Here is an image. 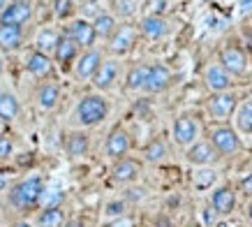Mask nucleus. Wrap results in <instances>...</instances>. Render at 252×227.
<instances>
[{
	"label": "nucleus",
	"instance_id": "f257e3e1",
	"mask_svg": "<svg viewBox=\"0 0 252 227\" xmlns=\"http://www.w3.org/2000/svg\"><path fill=\"white\" fill-rule=\"evenodd\" d=\"M44 179L42 176H26L21 181H16L9 186L7 190V204L9 209H14L16 213H31L35 211L42 202L44 195Z\"/></svg>",
	"mask_w": 252,
	"mask_h": 227
},
{
	"label": "nucleus",
	"instance_id": "f03ea898",
	"mask_svg": "<svg viewBox=\"0 0 252 227\" xmlns=\"http://www.w3.org/2000/svg\"><path fill=\"white\" fill-rule=\"evenodd\" d=\"M206 139H208V144L218 151V155L222 160L234 158V155H238V153L243 151V139H241V135L229 123H213L206 132Z\"/></svg>",
	"mask_w": 252,
	"mask_h": 227
},
{
	"label": "nucleus",
	"instance_id": "7ed1b4c3",
	"mask_svg": "<svg viewBox=\"0 0 252 227\" xmlns=\"http://www.w3.org/2000/svg\"><path fill=\"white\" fill-rule=\"evenodd\" d=\"M109 116V102L99 93H88L74 107V121L81 128H95Z\"/></svg>",
	"mask_w": 252,
	"mask_h": 227
},
{
	"label": "nucleus",
	"instance_id": "20e7f679",
	"mask_svg": "<svg viewBox=\"0 0 252 227\" xmlns=\"http://www.w3.org/2000/svg\"><path fill=\"white\" fill-rule=\"evenodd\" d=\"M238 100H241V95L234 88L222 93H211L206 98V114L215 123H227L236 112Z\"/></svg>",
	"mask_w": 252,
	"mask_h": 227
},
{
	"label": "nucleus",
	"instance_id": "39448f33",
	"mask_svg": "<svg viewBox=\"0 0 252 227\" xmlns=\"http://www.w3.org/2000/svg\"><path fill=\"white\" fill-rule=\"evenodd\" d=\"M218 65L227 70L234 79H236V76H245L248 75V68H250L248 53H245V49L241 44H236V42H224V44L220 46V51H218Z\"/></svg>",
	"mask_w": 252,
	"mask_h": 227
},
{
	"label": "nucleus",
	"instance_id": "423d86ee",
	"mask_svg": "<svg viewBox=\"0 0 252 227\" xmlns=\"http://www.w3.org/2000/svg\"><path fill=\"white\" fill-rule=\"evenodd\" d=\"M208 206L213 209V213L218 218H229L234 216L238 206V192L231 183H218L215 188H211L208 195Z\"/></svg>",
	"mask_w": 252,
	"mask_h": 227
},
{
	"label": "nucleus",
	"instance_id": "0eeeda50",
	"mask_svg": "<svg viewBox=\"0 0 252 227\" xmlns=\"http://www.w3.org/2000/svg\"><path fill=\"white\" fill-rule=\"evenodd\" d=\"M171 137H174V142L178 146L188 149L197 139H201V125H199V121L192 114H181L171 123Z\"/></svg>",
	"mask_w": 252,
	"mask_h": 227
},
{
	"label": "nucleus",
	"instance_id": "6e6552de",
	"mask_svg": "<svg viewBox=\"0 0 252 227\" xmlns=\"http://www.w3.org/2000/svg\"><path fill=\"white\" fill-rule=\"evenodd\" d=\"M174 83V72L169 65L164 63H151L148 65V75H146L144 81V93H151V95H158V93H164Z\"/></svg>",
	"mask_w": 252,
	"mask_h": 227
},
{
	"label": "nucleus",
	"instance_id": "1a4fd4ad",
	"mask_svg": "<svg viewBox=\"0 0 252 227\" xmlns=\"http://www.w3.org/2000/svg\"><path fill=\"white\" fill-rule=\"evenodd\" d=\"M137 39H139L137 26H134V23H121L114 31V35L107 39L109 51L114 53V56H125V53H130L132 49H134Z\"/></svg>",
	"mask_w": 252,
	"mask_h": 227
},
{
	"label": "nucleus",
	"instance_id": "9d476101",
	"mask_svg": "<svg viewBox=\"0 0 252 227\" xmlns=\"http://www.w3.org/2000/svg\"><path fill=\"white\" fill-rule=\"evenodd\" d=\"M185 160L192 167H215L220 162V155L213 146L208 144V139H197L194 144H190L185 149Z\"/></svg>",
	"mask_w": 252,
	"mask_h": 227
},
{
	"label": "nucleus",
	"instance_id": "9b49d317",
	"mask_svg": "<svg viewBox=\"0 0 252 227\" xmlns=\"http://www.w3.org/2000/svg\"><path fill=\"white\" fill-rule=\"evenodd\" d=\"M132 149V139H130V132L121 125H116L111 132L107 135V142H104V155L109 160H123L127 158V153Z\"/></svg>",
	"mask_w": 252,
	"mask_h": 227
},
{
	"label": "nucleus",
	"instance_id": "f8f14e48",
	"mask_svg": "<svg viewBox=\"0 0 252 227\" xmlns=\"http://www.w3.org/2000/svg\"><path fill=\"white\" fill-rule=\"evenodd\" d=\"M31 19H32L31 0H9L7 7L0 12V23H5V26H19V28H23Z\"/></svg>",
	"mask_w": 252,
	"mask_h": 227
},
{
	"label": "nucleus",
	"instance_id": "ddd939ff",
	"mask_svg": "<svg viewBox=\"0 0 252 227\" xmlns=\"http://www.w3.org/2000/svg\"><path fill=\"white\" fill-rule=\"evenodd\" d=\"M63 35H67L69 39H74L77 46L84 51V49H91L95 46V31H93V23L88 19H72V21L65 26Z\"/></svg>",
	"mask_w": 252,
	"mask_h": 227
},
{
	"label": "nucleus",
	"instance_id": "4468645a",
	"mask_svg": "<svg viewBox=\"0 0 252 227\" xmlns=\"http://www.w3.org/2000/svg\"><path fill=\"white\" fill-rule=\"evenodd\" d=\"M104 61V56L99 51L97 46H91V49H84L79 53V58L74 61V76L81 79V81H88L93 79V75L97 72L99 63Z\"/></svg>",
	"mask_w": 252,
	"mask_h": 227
},
{
	"label": "nucleus",
	"instance_id": "2eb2a0df",
	"mask_svg": "<svg viewBox=\"0 0 252 227\" xmlns=\"http://www.w3.org/2000/svg\"><path fill=\"white\" fill-rule=\"evenodd\" d=\"M118 76H121V63H118V58H104V61L99 63L97 72L93 75L91 81L97 91H109V88H114Z\"/></svg>",
	"mask_w": 252,
	"mask_h": 227
},
{
	"label": "nucleus",
	"instance_id": "dca6fc26",
	"mask_svg": "<svg viewBox=\"0 0 252 227\" xmlns=\"http://www.w3.org/2000/svg\"><path fill=\"white\" fill-rule=\"evenodd\" d=\"M137 31L141 38L151 39V42H158V39L167 38L169 31H171V26H169L167 16H153V14H144L141 16V21H139Z\"/></svg>",
	"mask_w": 252,
	"mask_h": 227
},
{
	"label": "nucleus",
	"instance_id": "f3484780",
	"mask_svg": "<svg viewBox=\"0 0 252 227\" xmlns=\"http://www.w3.org/2000/svg\"><path fill=\"white\" fill-rule=\"evenodd\" d=\"M204 86L208 88V93L231 91L234 76H231L224 68H220L218 63H211V65H206V70H204Z\"/></svg>",
	"mask_w": 252,
	"mask_h": 227
},
{
	"label": "nucleus",
	"instance_id": "a211bd4d",
	"mask_svg": "<svg viewBox=\"0 0 252 227\" xmlns=\"http://www.w3.org/2000/svg\"><path fill=\"white\" fill-rule=\"evenodd\" d=\"M79 53H81V49L77 46V42L61 33V39H58V44H56L51 58H54V63H58L63 70H67L74 65V61L79 58Z\"/></svg>",
	"mask_w": 252,
	"mask_h": 227
},
{
	"label": "nucleus",
	"instance_id": "6ab92c4d",
	"mask_svg": "<svg viewBox=\"0 0 252 227\" xmlns=\"http://www.w3.org/2000/svg\"><path fill=\"white\" fill-rule=\"evenodd\" d=\"M141 174V165L132 158H123L116 160V165L111 167V181L121 183V186H127V183H134Z\"/></svg>",
	"mask_w": 252,
	"mask_h": 227
},
{
	"label": "nucleus",
	"instance_id": "aec40b11",
	"mask_svg": "<svg viewBox=\"0 0 252 227\" xmlns=\"http://www.w3.org/2000/svg\"><path fill=\"white\" fill-rule=\"evenodd\" d=\"M26 70H28L35 79H49V76L54 75V58L32 49V51L26 56Z\"/></svg>",
	"mask_w": 252,
	"mask_h": 227
},
{
	"label": "nucleus",
	"instance_id": "412c9836",
	"mask_svg": "<svg viewBox=\"0 0 252 227\" xmlns=\"http://www.w3.org/2000/svg\"><path fill=\"white\" fill-rule=\"evenodd\" d=\"M231 118H234V130L238 135H245V137L252 135V93L238 100V107Z\"/></svg>",
	"mask_w": 252,
	"mask_h": 227
},
{
	"label": "nucleus",
	"instance_id": "4be33fe9",
	"mask_svg": "<svg viewBox=\"0 0 252 227\" xmlns=\"http://www.w3.org/2000/svg\"><path fill=\"white\" fill-rule=\"evenodd\" d=\"M26 44V28L0 23V51H19Z\"/></svg>",
	"mask_w": 252,
	"mask_h": 227
},
{
	"label": "nucleus",
	"instance_id": "5701e85b",
	"mask_svg": "<svg viewBox=\"0 0 252 227\" xmlns=\"http://www.w3.org/2000/svg\"><path fill=\"white\" fill-rule=\"evenodd\" d=\"M63 149L69 158H84L88 149H91V137L86 135L84 130H74V132H67L65 139H63Z\"/></svg>",
	"mask_w": 252,
	"mask_h": 227
},
{
	"label": "nucleus",
	"instance_id": "b1692460",
	"mask_svg": "<svg viewBox=\"0 0 252 227\" xmlns=\"http://www.w3.org/2000/svg\"><path fill=\"white\" fill-rule=\"evenodd\" d=\"M58 100H61V86H58V83L42 81L37 86V91H35V102H37L39 109L51 112V109L58 105Z\"/></svg>",
	"mask_w": 252,
	"mask_h": 227
},
{
	"label": "nucleus",
	"instance_id": "393cba45",
	"mask_svg": "<svg viewBox=\"0 0 252 227\" xmlns=\"http://www.w3.org/2000/svg\"><path fill=\"white\" fill-rule=\"evenodd\" d=\"M21 112V105H19V98H16L12 91H0V121L12 123L16 121V116Z\"/></svg>",
	"mask_w": 252,
	"mask_h": 227
},
{
	"label": "nucleus",
	"instance_id": "a878e982",
	"mask_svg": "<svg viewBox=\"0 0 252 227\" xmlns=\"http://www.w3.org/2000/svg\"><path fill=\"white\" fill-rule=\"evenodd\" d=\"M93 31H95V38L99 39H109L114 35V31L118 28V21L111 12H99L95 19H93Z\"/></svg>",
	"mask_w": 252,
	"mask_h": 227
},
{
	"label": "nucleus",
	"instance_id": "bb28decb",
	"mask_svg": "<svg viewBox=\"0 0 252 227\" xmlns=\"http://www.w3.org/2000/svg\"><path fill=\"white\" fill-rule=\"evenodd\" d=\"M67 223L65 218V211L63 206H49V209H42L35 218V227H63Z\"/></svg>",
	"mask_w": 252,
	"mask_h": 227
},
{
	"label": "nucleus",
	"instance_id": "cd10ccee",
	"mask_svg": "<svg viewBox=\"0 0 252 227\" xmlns=\"http://www.w3.org/2000/svg\"><path fill=\"white\" fill-rule=\"evenodd\" d=\"M58 39H61V31H56V28H42L37 33V38H35V51H42L46 56H51L58 44Z\"/></svg>",
	"mask_w": 252,
	"mask_h": 227
},
{
	"label": "nucleus",
	"instance_id": "c85d7f7f",
	"mask_svg": "<svg viewBox=\"0 0 252 227\" xmlns=\"http://www.w3.org/2000/svg\"><path fill=\"white\" fill-rule=\"evenodd\" d=\"M146 75H148V65L146 63H137L127 70L125 75V88L127 91H141L144 88V81H146Z\"/></svg>",
	"mask_w": 252,
	"mask_h": 227
},
{
	"label": "nucleus",
	"instance_id": "c756f323",
	"mask_svg": "<svg viewBox=\"0 0 252 227\" xmlns=\"http://www.w3.org/2000/svg\"><path fill=\"white\" fill-rule=\"evenodd\" d=\"M218 172H215L213 167H199V172H194L192 176V183H194V188L199 190H211L218 186Z\"/></svg>",
	"mask_w": 252,
	"mask_h": 227
},
{
	"label": "nucleus",
	"instance_id": "7c9ffc66",
	"mask_svg": "<svg viewBox=\"0 0 252 227\" xmlns=\"http://www.w3.org/2000/svg\"><path fill=\"white\" fill-rule=\"evenodd\" d=\"M144 158L148 162H162V160L167 158V144H164V139L162 137H155L151 139L144 149Z\"/></svg>",
	"mask_w": 252,
	"mask_h": 227
},
{
	"label": "nucleus",
	"instance_id": "2f4dec72",
	"mask_svg": "<svg viewBox=\"0 0 252 227\" xmlns=\"http://www.w3.org/2000/svg\"><path fill=\"white\" fill-rule=\"evenodd\" d=\"M111 5H114V16L130 19V16L137 14L139 0H111Z\"/></svg>",
	"mask_w": 252,
	"mask_h": 227
},
{
	"label": "nucleus",
	"instance_id": "473e14b6",
	"mask_svg": "<svg viewBox=\"0 0 252 227\" xmlns=\"http://www.w3.org/2000/svg\"><path fill=\"white\" fill-rule=\"evenodd\" d=\"M51 5H54L56 19H61V21L72 19V14L77 12V2H74V0H54Z\"/></svg>",
	"mask_w": 252,
	"mask_h": 227
},
{
	"label": "nucleus",
	"instance_id": "72a5a7b5",
	"mask_svg": "<svg viewBox=\"0 0 252 227\" xmlns=\"http://www.w3.org/2000/svg\"><path fill=\"white\" fill-rule=\"evenodd\" d=\"M63 202H65V192H63L61 188H51V190L44 188V195H42L39 206H42V209H49V206H61Z\"/></svg>",
	"mask_w": 252,
	"mask_h": 227
},
{
	"label": "nucleus",
	"instance_id": "f704fd0d",
	"mask_svg": "<svg viewBox=\"0 0 252 227\" xmlns=\"http://www.w3.org/2000/svg\"><path fill=\"white\" fill-rule=\"evenodd\" d=\"M146 14H153V16H164L169 7V0H146L144 2Z\"/></svg>",
	"mask_w": 252,
	"mask_h": 227
},
{
	"label": "nucleus",
	"instance_id": "c9c22d12",
	"mask_svg": "<svg viewBox=\"0 0 252 227\" xmlns=\"http://www.w3.org/2000/svg\"><path fill=\"white\" fill-rule=\"evenodd\" d=\"M125 211H127V204H125L123 199L109 202V204L104 206V216H107V218H121V216H125Z\"/></svg>",
	"mask_w": 252,
	"mask_h": 227
},
{
	"label": "nucleus",
	"instance_id": "e433bc0d",
	"mask_svg": "<svg viewBox=\"0 0 252 227\" xmlns=\"http://www.w3.org/2000/svg\"><path fill=\"white\" fill-rule=\"evenodd\" d=\"M234 188H236V192H243V195L250 199L252 197V172H245V174L238 179V183Z\"/></svg>",
	"mask_w": 252,
	"mask_h": 227
},
{
	"label": "nucleus",
	"instance_id": "4c0bfd02",
	"mask_svg": "<svg viewBox=\"0 0 252 227\" xmlns=\"http://www.w3.org/2000/svg\"><path fill=\"white\" fill-rule=\"evenodd\" d=\"M14 153V142L7 135H0V160H9Z\"/></svg>",
	"mask_w": 252,
	"mask_h": 227
},
{
	"label": "nucleus",
	"instance_id": "58836bf2",
	"mask_svg": "<svg viewBox=\"0 0 252 227\" xmlns=\"http://www.w3.org/2000/svg\"><path fill=\"white\" fill-rule=\"evenodd\" d=\"M104 227H137V223H134V218H132V216H121V218L109 220Z\"/></svg>",
	"mask_w": 252,
	"mask_h": 227
},
{
	"label": "nucleus",
	"instance_id": "ea45409f",
	"mask_svg": "<svg viewBox=\"0 0 252 227\" xmlns=\"http://www.w3.org/2000/svg\"><path fill=\"white\" fill-rule=\"evenodd\" d=\"M84 14H88V16H93V19H95V16L99 14V12H102V9H99V2L97 0H84Z\"/></svg>",
	"mask_w": 252,
	"mask_h": 227
},
{
	"label": "nucleus",
	"instance_id": "a19ab883",
	"mask_svg": "<svg viewBox=\"0 0 252 227\" xmlns=\"http://www.w3.org/2000/svg\"><path fill=\"white\" fill-rule=\"evenodd\" d=\"M7 186H9L7 172H5V169H0V192H5V190H7Z\"/></svg>",
	"mask_w": 252,
	"mask_h": 227
},
{
	"label": "nucleus",
	"instance_id": "79ce46f5",
	"mask_svg": "<svg viewBox=\"0 0 252 227\" xmlns=\"http://www.w3.org/2000/svg\"><path fill=\"white\" fill-rule=\"evenodd\" d=\"M245 218L250 220V225H252V197L248 199V204H245Z\"/></svg>",
	"mask_w": 252,
	"mask_h": 227
},
{
	"label": "nucleus",
	"instance_id": "37998d69",
	"mask_svg": "<svg viewBox=\"0 0 252 227\" xmlns=\"http://www.w3.org/2000/svg\"><path fill=\"white\" fill-rule=\"evenodd\" d=\"M238 7L243 9V12H248L252 7V0H238Z\"/></svg>",
	"mask_w": 252,
	"mask_h": 227
},
{
	"label": "nucleus",
	"instance_id": "c03bdc74",
	"mask_svg": "<svg viewBox=\"0 0 252 227\" xmlns=\"http://www.w3.org/2000/svg\"><path fill=\"white\" fill-rule=\"evenodd\" d=\"M63 227H84V220H67Z\"/></svg>",
	"mask_w": 252,
	"mask_h": 227
},
{
	"label": "nucleus",
	"instance_id": "a18cd8bd",
	"mask_svg": "<svg viewBox=\"0 0 252 227\" xmlns=\"http://www.w3.org/2000/svg\"><path fill=\"white\" fill-rule=\"evenodd\" d=\"M14 227H32V225H31V223H26V220H21V223H16Z\"/></svg>",
	"mask_w": 252,
	"mask_h": 227
},
{
	"label": "nucleus",
	"instance_id": "49530a36",
	"mask_svg": "<svg viewBox=\"0 0 252 227\" xmlns=\"http://www.w3.org/2000/svg\"><path fill=\"white\" fill-rule=\"evenodd\" d=\"M2 72H5V61H2V56H0V76H2Z\"/></svg>",
	"mask_w": 252,
	"mask_h": 227
},
{
	"label": "nucleus",
	"instance_id": "de8ad7c7",
	"mask_svg": "<svg viewBox=\"0 0 252 227\" xmlns=\"http://www.w3.org/2000/svg\"><path fill=\"white\" fill-rule=\"evenodd\" d=\"M7 2H9V0H0V12H2L5 7H7Z\"/></svg>",
	"mask_w": 252,
	"mask_h": 227
},
{
	"label": "nucleus",
	"instance_id": "09e8293b",
	"mask_svg": "<svg viewBox=\"0 0 252 227\" xmlns=\"http://www.w3.org/2000/svg\"><path fill=\"white\" fill-rule=\"evenodd\" d=\"M185 227H204V225H201V223H188Z\"/></svg>",
	"mask_w": 252,
	"mask_h": 227
},
{
	"label": "nucleus",
	"instance_id": "8fccbe9b",
	"mask_svg": "<svg viewBox=\"0 0 252 227\" xmlns=\"http://www.w3.org/2000/svg\"><path fill=\"white\" fill-rule=\"evenodd\" d=\"M137 227H151V225H137Z\"/></svg>",
	"mask_w": 252,
	"mask_h": 227
},
{
	"label": "nucleus",
	"instance_id": "3c124183",
	"mask_svg": "<svg viewBox=\"0 0 252 227\" xmlns=\"http://www.w3.org/2000/svg\"><path fill=\"white\" fill-rule=\"evenodd\" d=\"M238 227H248V225H238Z\"/></svg>",
	"mask_w": 252,
	"mask_h": 227
},
{
	"label": "nucleus",
	"instance_id": "603ef678",
	"mask_svg": "<svg viewBox=\"0 0 252 227\" xmlns=\"http://www.w3.org/2000/svg\"><path fill=\"white\" fill-rule=\"evenodd\" d=\"M51 2H54V0H51Z\"/></svg>",
	"mask_w": 252,
	"mask_h": 227
}]
</instances>
